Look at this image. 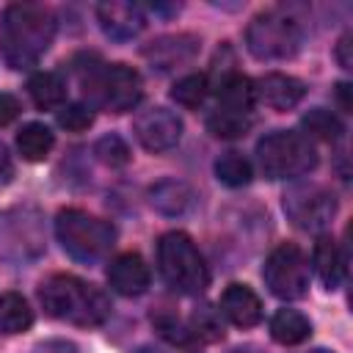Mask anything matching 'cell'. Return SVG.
<instances>
[{
    "label": "cell",
    "mask_w": 353,
    "mask_h": 353,
    "mask_svg": "<svg viewBox=\"0 0 353 353\" xmlns=\"http://www.w3.org/2000/svg\"><path fill=\"white\" fill-rule=\"evenodd\" d=\"M55 17L39 3H11L0 22V47L11 69H28L50 50Z\"/></svg>",
    "instance_id": "1"
},
{
    "label": "cell",
    "mask_w": 353,
    "mask_h": 353,
    "mask_svg": "<svg viewBox=\"0 0 353 353\" xmlns=\"http://www.w3.org/2000/svg\"><path fill=\"white\" fill-rule=\"evenodd\" d=\"M39 301L50 317L72 323V325H83V328L102 325L110 317L108 295L99 287L72 273H55L47 281H41Z\"/></svg>",
    "instance_id": "2"
},
{
    "label": "cell",
    "mask_w": 353,
    "mask_h": 353,
    "mask_svg": "<svg viewBox=\"0 0 353 353\" xmlns=\"http://www.w3.org/2000/svg\"><path fill=\"white\" fill-rule=\"evenodd\" d=\"M157 268L163 281L179 295H199L210 284V270L196 243L185 232H168L157 243Z\"/></svg>",
    "instance_id": "3"
},
{
    "label": "cell",
    "mask_w": 353,
    "mask_h": 353,
    "mask_svg": "<svg viewBox=\"0 0 353 353\" xmlns=\"http://www.w3.org/2000/svg\"><path fill=\"white\" fill-rule=\"evenodd\" d=\"M55 237L72 259L83 265H94L113 248L116 229L110 221H102L97 215L69 207V210H61L55 218Z\"/></svg>",
    "instance_id": "4"
},
{
    "label": "cell",
    "mask_w": 353,
    "mask_h": 353,
    "mask_svg": "<svg viewBox=\"0 0 353 353\" xmlns=\"http://www.w3.org/2000/svg\"><path fill=\"white\" fill-rule=\"evenodd\" d=\"M256 160L268 179H292L317 165V149L303 132L276 130L256 143Z\"/></svg>",
    "instance_id": "5"
},
{
    "label": "cell",
    "mask_w": 353,
    "mask_h": 353,
    "mask_svg": "<svg viewBox=\"0 0 353 353\" xmlns=\"http://www.w3.org/2000/svg\"><path fill=\"white\" fill-rule=\"evenodd\" d=\"M303 33L290 14L265 11L245 28V47L256 61H287L301 50Z\"/></svg>",
    "instance_id": "6"
},
{
    "label": "cell",
    "mask_w": 353,
    "mask_h": 353,
    "mask_svg": "<svg viewBox=\"0 0 353 353\" xmlns=\"http://www.w3.org/2000/svg\"><path fill=\"white\" fill-rule=\"evenodd\" d=\"M83 91L102 105L110 113H127L132 110L143 97V80L141 74L127 63H110V66H91L83 77Z\"/></svg>",
    "instance_id": "7"
},
{
    "label": "cell",
    "mask_w": 353,
    "mask_h": 353,
    "mask_svg": "<svg viewBox=\"0 0 353 353\" xmlns=\"http://www.w3.org/2000/svg\"><path fill=\"white\" fill-rule=\"evenodd\" d=\"M265 287L281 301H298L309 290V262L295 243H281L270 251L262 268Z\"/></svg>",
    "instance_id": "8"
},
{
    "label": "cell",
    "mask_w": 353,
    "mask_h": 353,
    "mask_svg": "<svg viewBox=\"0 0 353 353\" xmlns=\"http://www.w3.org/2000/svg\"><path fill=\"white\" fill-rule=\"evenodd\" d=\"M284 212L287 218L303 232H320L331 223L336 212L334 193L320 185H295L284 193Z\"/></svg>",
    "instance_id": "9"
},
{
    "label": "cell",
    "mask_w": 353,
    "mask_h": 353,
    "mask_svg": "<svg viewBox=\"0 0 353 353\" xmlns=\"http://www.w3.org/2000/svg\"><path fill=\"white\" fill-rule=\"evenodd\" d=\"M135 138L149 152H165L179 143L182 138V121L168 108H149L135 116Z\"/></svg>",
    "instance_id": "10"
},
{
    "label": "cell",
    "mask_w": 353,
    "mask_h": 353,
    "mask_svg": "<svg viewBox=\"0 0 353 353\" xmlns=\"http://www.w3.org/2000/svg\"><path fill=\"white\" fill-rule=\"evenodd\" d=\"M97 19H99L102 33L110 36L113 41H130V39H135V36L143 30V25H146L141 6H135V3H121V0L99 3V6H97Z\"/></svg>",
    "instance_id": "11"
},
{
    "label": "cell",
    "mask_w": 353,
    "mask_h": 353,
    "mask_svg": "<svg viewBox=\"0 0 353 353\" xmlns=\"http://www.w3.org/2000/svg\"><path fill=\"white\" fill-rule=\"evenodd\" d=\"M149 265L143 262L141 254H119L110 265H108V284L113 292L124 295V298H135L143 295L149 290Z\"/></svg>",
    "instance_id": "12"
},
{
    "label": "cell",
    "mask_w": 353,
    "mask_h": 353,
    "mask_svg": "<svg viewBox=\"0 0 353 353\" xmlns=\"http://www.w3.org/2000/svg\"><path fill=\"white\" fill-rule=\"evenodd\" d=\"M199 52V39L190 33H176V36H160L143 47V58L157 66L160 72H168L174 66L188 63Z\"/></svg>",
    "instance_id": "13"
},
{
    "label": "cell",
    "mask_w": 353,
    "mask_h": 353,
    "mask_svg": "<svg viewBox=\"0 0 353 353\" xmlns=\"http://www.w3.org/2000/svg\"><path fill=\"white\" fill-rule=\"evenodd\" d=\"M306 88L298 77L292 74H281V72H270L265 77H259V83L254 85V97L259 102H265L273 110H290L303 99Z\"/></svg>",
    "instance_id": "14"
},
{
    "label": "cell",
    "mask_w": 353,
    "mask_h": 353,
    "mask_svg": "<svg viewBox=\"0 0 353 353\" xmlns=\"http://www.w3.org/2000/svg\"><path fill=\"white\" fill-rule=\"evenodd\" d=\"M218 306H221V314L229 323L240 325V328H251V325H256L262 320V301L245 284H229L223 290Z\"/></svg>",
    "instance_id": "15"
},
{
    "label": "cell",
    "mask_w": 353,
    "mask_h": 353,
    "mask_svg": "<svg viewBox=\"0 0 353 353\" xmlns=\"http://www.w3.org/2000/svg\"><path fill=\"white\" fill-rule=\"evenodd\" d=\"M193 199L196 196H193L190 185L182 179H160L149 188V204L168 218L185 215L193 207Z\"/></svg>",
    "instance_id": "16"
},
{
    "label": "cell",
    "mask_w": 353,
    "mask_h": 353,
    "mask_svg": "<svg viewBox=\"0 0 353 353\" xmlns=\"http://www.w3.org/2000/svg\"><path fill=\"white\" fill-rule=\"evenodd\" d=\"M312 268L317 273V279L328 287V290H336L342 276H345V256L336 245L334 237H317L314 243V251H312Z\"/></svg>",
    "instance_id": "17"
},
{
    "label": "cell",
    "mask_w": 353,
    "mask_h": 353,
    "mask_svg": "<svg viewBox=\"0 0 353 353\" xmlns=\"http://www.w3.org/2000/svg\"><path fill=\"white\" fill-rule=\"evenodd\" d=\"M312 334V323L298 309H279L270 317V336L279 345H301Z\"/></svg>",
    "instance_id": "18"
},
{
    "label": "cell",
    "mask_w": 353,
    "mask_h": 353,
    "mask_svg": "<svg viewBox=\"0 0 353 353\" xmlns=\"http://www.w3.org/2000/svg\"><path fill=\"white\" fill-rule=\"evenodd\" d=\"M28 91H30V99L36 108L41 110H50V108H63V99H66V83L58 72H36L28 83Z\"/></svg>",
    "instance_id": "19"
},
{
    "label": "cell",
    "mask_w": 353,
    "mask_h": 353,
    "mask_svg": "<svg viewBox=\"0 0 353 353\" xmlns=\"http://www.w3.org/2000/svg\"><path fill=\"white\" fill-rule=\"evenodd\" d=\"M254 99H256L254 97V83L240 72H229L218 85V105H223V108L251 113Z\"/></svg>",
    "instance_id": "20"
},
{
    "label": "cell",
    "mask_w": 353,
    "mask_h": 353,
    "mask_svg": "<svg viewBox=\"0 0 353 353\" xmlns=\"http://www.w3.org/2000/svg\"><path fill=\"white\" fill-rule=\"evenodd\" d=\"M33 325V309L19 292L0 295V334H22Z\"/></svg>",
    "instance_id": "21"
},
{
    "label": "cell",
    "mask_w": 353,
    "mask_h": 353,
    "mask_svg": "<svg viewBox=\"0 0 353 353\" xmlns=\"http://www.w3.org/2000/svg\"><path fill=\"white\" fill-rule=\"evenodd\" d=\"M52 143H55V135L50 132V127L39 124V121L25 124V127L17 132V149H19V154H22L28 163L44 160V157L50 154Z\"/></svg>",
    "instance_id": "22"
},
{
    "label": "cell",
    "mask_w": 353,
    "mask_h": 353,
    "mask_svg": "<svg viewBox=\"0 0 353 353\" xmlns=\"http://www.w3.org/2000/svg\"><path fill=\"white\" fill-rule=\"evenodd\" d=\"M207 130L215 138H243L251 130V113L215 105V110L207 116Z\"/></svg>",
    "instance_id": "23"
},
{
    "label": "cell",
    "mask_w": 353,
    "mask_h": 353,
    "mask_svg": "<svg viewBox=\"0 0 353 353\" xmlns=\"http://www.w3.org/2000/svg\"><path fill=\"white\" fill-rule=\"evenodd\" d=\"M301 127L306 130L303 135L312 141V138H320V141H339L345 127L339 121L336 113L325 110V108H312L303 119H301Z\"/></svg>",
    "instance_id": "24"
},
{
    "label": "cell",
    "mask_w": 353,
    "mask_h": 353,
    "mask_svg": "<svg viewBox=\"0 0 353 353\" xmlns=\"http://www.w3.org/2000/svg\"><path fill=\"white\" fill-rule=\"evenodd\" d=\"M215 176L229 185V188H243L251 182L254 176V168L251 163L240 154V152H223L218 160H215Z\"/></svg>",
    "instance_id": "25"
},
{
    "label": "cell",
    "mask_w": 353,
    "mask_h": 353,
    "mask_svg": "<svg viewBox=\"0 0 353 353\" xmlns=\"http://www.w3.org/2000/svg\"><path fill=\"white\" fill-rule=\"evenodd\" d=\"M207 94H210L207 74H199V72L179 77V80L174 83V88H171V99H174L176 105H182V108H199V105L207 99Z\"/></svg>",
    "instance_id": "26"
},
{
    "label": "cell",
    "mask_w": 353,
    "mask_h": 353,
    "mask_svg": "<svg viewBox=\"0 0 353 353\" xmlns=\"http://www.w3.org/2000/svg\"><path fill=\"white\" fill-rule=\"evenodd\" d=\"M94 157L102 163V165H108V168H121V165H127L130 163V146H127V141L121 138V135H102L97 143H94Z\"/></svg>",
    "instance_id": "27"
},
{
    "label": "cell",
    "mask_w": 353,
    "mask_h": 353,
    "mask_svg": "<svg viewBox=\"0 0 353 353\" xmlns=\"http://www.w3.org/2000/svg\"><path fill=\"white\" fill-rule=\"evenodd\" d=\"M58 124L69 132H83L94 124V113L88 105H80V102H72V105H63L58 110Z\"/></svg>",
    "instance_id": "28"
},
{
    "label": "cell",
    "mask_w": 353,
    "mask_h": 353,
    "mask_svg": "<svg viewBox=\"0 0 353 353\" xmlns=\"http://www.w3.org/2000/svg\"><path fill=\"white\" fill-rule=\"evenodd\" d=\"M193 336H199V339H221L223 336V328L215 320L212 309H199L193 314Z\"/></svg>",
    "instance_id": "29"
},
{
    "label": "cell",
    "mask_w": 353,
    "mask_h": 353,
    "mask_svg": "<svg viewBox=\"0 0 353 353\" xmlns=\"http://www.w3.org/2000/svg\"><path fill=\"white\" fill-rule=\"evenodd\" d=\"M19 110H22L19 99L14 94H8V91H0V127H8L19 116Z\"/></svg>",
    "instance_id": "30"
},
{
    "label": "cell",
    "mask_w": 353,
    "mask_h": 353,
    "mask_svg": "<svg viewBox=\"0 0 353 353\" xmlns=\"http://www.w3.org/2000/svg\"><path fill=\"white\" fill-rule=\"evenodd\" d=\"M33 353H80L74 342H66V339H47V342H39L33 347Z\"/></svg>",
    "instance_id": "31"
},
{
    "label": "cell",
    "mask_w": 353,
    "mask_h": 353,
    "mask_svg": "<svg viewBox=\"0 0 353 353\" xmlns=\"http://www.w3.org/2000/svg\"><path fill=\"white\" fill-rule=\"evenodd\" d=\"M336 58H339V66H342V69H350V66H353V61H350V33L339 39V44H336Z\"/></svg>",
    "instance_id": "32"
},
{
    "label": "cell",
    "mask_w": 353,
    "mask_h": 353,
    "mask_svg": "<svg viewBox=\"0 0 353 353\" xmlns=\"http://www.w3.org/2000/svg\"><path fill=\"white\" fill-rule=\"evenodd\" d=\"M11 176H14V163H11L6 143H0V182H8Z\"/></svg>",
    "instance_id": "33"
},
{
    "label": "cell",
    "mask_w": 353,
    "mask_h": 353,
    "mask_svg": "<svg viewBox=\"0 0 353 353\" xmlns=\"http://www.w3.org/2000/svg\"><path fill=\"white\" fill-rule=\"evenodd\" d=\"M347 91H350V85H347V83H339V85H336V97H339V105H342V110H350V99H347Z\"/></svg>",
    "instance_id": "34"
},
{
    "label": "cell",
    "mask_w": 353,
    "mask_h": 353,
    "mask_svg": "<svg viewBox=\"0 0 353 353\" xmlns=\"http://www.w3.org/2000/svg\"><path fill=\"white\" fill-rule=\"evenodd\" d=\"M232 353H262L259 347H254V345H243V347H234Z\"/></svg>",
    "instance_id": "35"
},
{
    "label": "cell",
    "mask_w": 353,
    "mask_h": 353,
    "mask_svg": "<svg viewBox=\"0 0 353 353\" xmlns=\"http://www.w3.org/2000/svg\"><path fill=\"white\" fill-rule=\"evenodd\" d=\"M312 353H328V350H312Z\"/></svg>",
    "instance_id": "36"
}]
</instances>
